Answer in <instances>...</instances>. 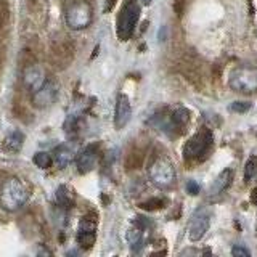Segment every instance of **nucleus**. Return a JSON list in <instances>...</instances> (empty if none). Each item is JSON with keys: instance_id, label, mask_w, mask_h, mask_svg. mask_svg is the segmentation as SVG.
I'll return each mask as SVG.
<instances>
[{"instance_id": "nucleus-17", "label": "nucleus", "mask_w": 257, "mask_h": 257, "mask_svg": "<svg viewBox=\"0 0 257 257\" xmlns=\"http://www.w3.org/2000/svg\"><path fill=\"white\" fill-rule=\"evenodd\" d=\"M55 198H56V203H58V206H61L64 209L72 207L76 203L74 191H72L68 185H61V187H58V190H56V193H55Z\"/></svg>"}, {"instance_id": "nucleus-16", "label": "nucleus", "mask_w": 257, "mask_h": 257, "mask_svg": "<svg viewBox=\"0 0 257 257\" xmlns=\"http://www.w3.org/2000/svg\"><path fill=\"white\" fill-rule=\"evenodd\" d=\"M23 143H24V135H23V132L13 131L12 134H8L5 137L2 148H4V151L13 153V155H15V153H18L23 148Z\"/></svg>"}, {"instance_id": "nucleus-12", "label": "nucleus", "mask_w": 257, "mask_h": 257, "mask_svg": "<svg viewBox=\"0 0 257 257\" xmlns=\"http://www.w3.org/2000/svg\"><path fill=\"white\" fill-rule=\"evenodd\" d=\"M47 80L44 69L39 66V64H29V66L24 68L23 71V84L28 90L32 93L36 92L37 88L42 85Z\"/></svg>"}, {"instance_id": "nucleus-25", "label": "nucleus", "mask_w": 257, "mask_h": 257, "mask_svg": "<svg viewBox=\"0 0 257 257\" xmlns=\"http://www.w3.org/2000/svg\"><path fill=\"white\" fill-rule=\"evenodd\" d=\"M251 203H252L254 206H257V188H254L252 193H251Z\"/></svg>"}, {"instance_id": "nucleus-6", "label": "nucleus", "mask_w": 257, "mask_h": 257, "mask_svg": "<svg viewBox=\"0 0 257 257\" xmlns=\"http://www.w3.org/2000/svg\"><path fill=\"white\" fill-rule=\"evenodd\" d=\"M66 24L74 31H82L92 23V8L85 0H76L66 8Z\"/></svg>"}, {"instance_id": "nucleus-18", "label": "nucleus", "mask_w": 257, "mask_h": 257, "mask_svg": "<svg viewBox=\"0 0 257 257\" xmlns=\"http://www.w3.org/2000/svg\"><path fill=\"white\" fill-rule=\"evenodd\" d=\"M32 163L40 169H48V167H52V164L55 163V161H53V156L50 155V153L39 151L34 155V158H32Z\"/></svg>"}, {"instance_id": "nucleus-24", "label": "nucleus", "mask_w": 257, "mask_h": 257, "mask_svg": "<svg viewBox=\"0 0 257 257\" xmlns=\"http://www.w3.org/2000/svg\"><path fill=\"white\" fill-rule=\"evenodd\" d=\"M117 0H106V5H104V12H109L112 7L116 5Z\"/></svg>"}, {"instance_id": "nucleus-11", "label": "nucleus", "mask_w": 257, "mask_h": 257, "mask_svg": "<svg viewBox=\"0 0 257 257\" xmlns=\"http://www.w3.org/2000/svg\"><path fill=\"white\" fill-rule=\"evenodd\" d=\"M132 117V106H131V100L125 93H119L117 100H116V106H114V127L117 131L124 128L128 120Z\"/></svg>"}, {"instance_id": "nucleus-26", "label": "nucleus", "mask_w": 257, "mask_h": 257, "mask_svg": "<svg viewBox=\"0 0 257 257\" xmlns=\"http://www.w3.org/2000/svg\"><path fill=\"white\" fill-rule=\"evenodd\" d=\"M151 2H153V0H142V4H143V5H150Z\"/></svg>"}, {"instance_id": "nucleus-15", "label": "nucleus", "mask_w": 257, "mask_h": 257, "mask_svg": "<svg viewBox=\"0 0 257 257\" xmlns=\"http://www.w3.org/2000/svg\"><path fill=\"white\" fill-rule=\"evenodd\" d=\"M72 159H74V153L66 145H60L53 150V161L60 169L68 167L72 163Z\"/></svg>"}, {"instance_id": "nucleus-14", "label": "nucleus", "mask_w": 257, "mask_h": 257, "mask_svg": "<svg viewBox=\"0 0 257 257\" xmlns=\"http://www.w3.org/2000/svg\"><path fill=\"white\" fill-rule=\"evenodd\" d=\"M233 182V171L228 169H223V171L215 177V180L211 185V190H209V196H219L222 193L227 191V188Z\"/></svg>"}, {"instance_id": "nucleus-9", "label": "nucleus", "mask_w": 257, "mask_h": 257, "mask_svg": "<svg viewBox=\"0 0 257 257\" xmlns=\"http://www.w3.org/2000/svg\"><path fill=\"white\" fill-rule=\"evenodd\" d=\"M76 241H77L79 247H82L84 251L93 247L95 241H96V219H95V215L87 214L80 219L79 227H77Z\"/></svg>"}, {"instance_id": "nucleus-21", "label": "nucleus", "mask_w": 257, "mask_h": 257, "mask_svg": "<svg viewBox=\"0 0 257 257\" xmlns=\"http://www.w3.org/2000/svg\"><path fill=\"white\" fill-rule=\"evenodd\" d=\"M231 254L233 255H236V257H249L251 255V252H249V249L244 247V246H233L231 247Z\"/></svg>"}, {"instance_id": "nucleus-2", "label": "nucleus", "mask_w": 257, "mask_h": 257, "mask_svg": "<svg viewBox=\"0 0 257 257\" xmlns=\"http://www.w3.org/2000/svg\"><path fill=\"white\" fill-rule=\"evenodd\" d=\"M140 5L137 0H125L116 21V34L120 40H128L140 20Z\"/></svg>"}, {"instance_id": "nucleus-23", "label": "nucleus", "mask_w": 257, "mask_h": 257, "mask_svg": "<svg viewBox=\"0 0 257 257\" xmlns=\"http://www.w3.org/2000/svg\"><path fill=\"white\" fill-rule=\"evenodd\" d=\"M199 190H201V187H199V183H196V180H190V182L187 183V191L190 193L191 196L198 195Z\"/></svg>"}, {"instance_id": "nucleus-7", "label": "nucleus", "mask_w": 257, "mask_h": 257, "mask_svg": "<svg viewBox=\"0 0 257 257\" xmlns=\"http://www.w3.org/2000/svg\"><path fill=\"white\" fill-rule=\"evenodd\" d=\"M209 227H211V211L207 207L196 209L188 223V238L193 243H198L204 238Z\"/></svg>"}, {"instance_id": "nucleus-19", "label": "nucleus", "mask_w": 257, "mask_h": 257, "mask_svg": "<svg viewBox=\"0 0 257 257\" xmlns=\"http://www.w3.org/2000/svg\"><path fill=\"white\" fill-rule=\"evenodd\" d=\"M255 172H257V159L249 158L247 163H246V167H244V180L251 182L252 177L255 175Z\"/></svg>"}, {"instance_id": "nucleus-20", "label": "nucleus", "mask_w": 257, "mask_h": 257, "mask_svg": "<svg viewBox=\"0 0 257 257\" xmlns=\"http://www.w3.org/2000/svg\"><path fill=\"white\" fill-rule=\"evenodd\" d=\"M166 204V201L164 199H158V198H153L150 201H145V203L142 204L143 209H159V207H163Z\"/></svg>"}, {"instance_id": "nucleus-4", "label": "nucleus", "mask_w": 257, "mask_h": 257, "mask_svg": "<svg viewBox=\"0 0 257 257\" xmlns=\"http://www.w3.org/2000/svg\"><path fill=\"white\" fill-rule=\"evenodd\" d=\"M212 145V132L209 128L203 127L199 132L188 139V142L183 145L182 155L187 161H198L203 159L206 156V153L209 151Z\"/></svg>"}, {"instance_id": "nucleus-22", "label": "nucleus", "mask_w": 257, "mask_h": 257, "mask_svg": "<svg viewBox=\"0 0 257 257\" xmlns=\"http://www.w3.org/2000/svg\"><path fill=\"white\" fill-rule=\"evenodd\" d=\"M249 108H251V103H247V101H235L230 106L231 111H238V112H244L247 111Z\"/></svg>"}, {"instance_id": "nucleus-3", "label": "nucleus", "mask_w": 257, "mask_h": 257, "mask_svg": "<svg viewBox=\"0 0 257 257\" xmlns=\"http://www.w3.org/2000/svg\"><path fill=\"white\" fill-rule=\"evenodd\" d=\"M148 177L151 183L161 190H167L174 187L177 180L174 164L166 158H158L153 161L148 167Z\"/></svg>"}, {"instance_id": "nucleus-10", "label": "nucleus", "mask_w": 257, "mask_h": 257, "mask_svg": "<svg viewBox=\"0 0 257 257\" xmlns=\"http://www.w3.org/2000/svg\"><path fill=\"white\" fill-rule=\"evenodd\" d=\"M150 235V222L145 217H135L132 227L127 231L128 246L134 252H139L147 243V238Z\"/></svg>"}, {"instance_id": "nucleus-1", "label": "nucleus", "mask_w": 257, "mask_h": 257, "mask_svg": "<svg viewBox=\"0 0 257 257\" xmlns=\"http://www.w3.org/2000/svg\"><path fill=\"white\" fill-rule=\"evenodd\" d=\"M29 188L18 177L7 179L0 187V207L7 212H16L28 203Z\"/></svg>"}, {"instance_id": "nucleus-5", "label": "nucleus", "mask_w": 257, "mask_h": 257, "mask_svg": "<svg viewBox=\"0 0 257 257\" xmlns=\"http://www.w3.org/2000/svg\"><path fill=\"white\" fill-rule=\"evenodd\" d=\"M228 85L231 90L239 93L257 92V68L255 66H239L231 71Z\"/></svg>"}, {"instance_id": "nucleus-13", "label": "nucleus", "mask_w": 257, "mask_h": 257, "mask_svg": "<svg viewBox=\"0 0 257 257\" xmlns=\"http://www.w3.org/2000/svg\"><path fill=\"white\" fill-rule=\"evenodd\" d=\"M96 161H98V151H96V147L88 145V147H85L76 158L77 171L80 174H87V172L93 171V167L96 166Z\"/></svg>"}, {"instance_id": "nucleus-8", "label": "nucleus", "mask_w": 257, "mask_h": 257, "mask_svg": "<svg viewBox=\"0 0 257 257\" xmlns=\"http://www.w3.org/2000/svg\"><path fill=\"white\" fill-rule=\"evenodd\" d=\"M56 98H58V84L52 79H47L36 92H32L31 101L34 104V108L45 109L48 106H52L56 101Z\"/></svg>"}]
</instances>
